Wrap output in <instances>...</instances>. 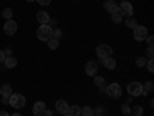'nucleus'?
Segmentation results:
<instances>
[{
    "label": "nucleus",
    "mask_w": 154,
    "mask_h": 116,
    "mask_svg": "<svg viewBox=\"0 0 154 116\" xmlns=\"http://www.w3.org/2000/svg\"><path fill=\"white\" fill-rule=\"evenodd\" d=\"M111 20H112L114 23H120V22H122V16L119 14V11H117V12H112V14H111Z\"/></svg>",
    "instance_id": "obj_24"
},
{
    "label": "nucleus",
    "mask_w": 154,
    "mask_h": 116,
    "mask_svg": "<svg viewBox=\"0 0 154 116\" xmlns=\"http://www.w3.org/2000/svg\"><path fill=\"white\" fill-rule=\"evenodd\" d=\"M68 113H69L71 116H80V107H79V105H71Z\"/></svg>",
    "instance_id": "obj_19"
},
{
    "label": "nucleus",
    "mask_w": 154,
    "mask_h": 116,
    "mask_svg": "<svg viewBox=\"0 0 154 116\" xmlns=\"http://www.w3.org/2000/svg\"><path fill=\"white\" fill-rule=\"evenodd\" d=\"M26 2H34V0H26Z\"/></svg>",
    "instance_id": "obj_41"
},
{
    "label": "nucleus",
    "mask_w": 154,
    "mask_h": 116,
    "mask_svg": "<svg viewBox=\"0 0 154 116\" xmlns=\"http://www.w3.org/2000/svg\"><path fill=\"white\" fill-rule=\"evenodd\" d=\"M119 14L123 17V16H126V17H133V12H134V8H133V3H130L126 0V2H122L120 3V6H119Z\"/></svg>",
    "instance_id": "obj_5"
},
{
    "label": "nucleus",
    "mask_w": 154,
    "mask_h": 116,
    "mask_svg": "<svg viewBox=\"0 0 154 116\" xmlns=\"http://www.w3.org/2000/svg\"><path fill=\"white\" fill-rule=\"evenodd\" d=\"M56 111L60 113V114H66L69 111V105L66 104V101H63V99H59L56 102Z\"/></svg>",
    "instance_id": "obj_10"
},
{
    "label": "nucleus",
    "mask_w": 154,
    "mask_h": 116,
    "mask_svg": "<svg viewBox=\"0 0 154 116\" xmlns=\"http://www.w3.org/2000/svg\"><path fill=\"white\" fill-rule=\"evenodd\" d=\"M3 53H5V56H6V57H9V56L12 54V50H11V48H6V50L3 51Z\"/></svg>",
    "instance_id": "obj_34"
},
{
    "label": "nucleus",
    "mask_w": 154,
    "mask_h": 116,
    "mask_svg": "<svg viewBox=\"0 0 154 116\" xmlns=\"http://www.w3.org/2000/svg\"><path fill=\"white\" fill-rule=\"evenodd\" d=\"M80 116H94V110L89 105H85L83 108H80Z\"/></svg>",
    "instance_id": "obj_17"
},
{
    "label": "nucleus",
    "mask_w": 154,
    "mask_h": 116,
    "mask_svg": "<svg viewBox=\"0 0 154 116\" xmlns=\"http://www.w3.org/2000/svg\"><path fill=\"white\" fill-rule=\"evenodd\" d=\"M146 60H148V59H145V57H137V59H136V65H137L139 68H142V67H145Z\"/></svg>",
    "instance_id": "obj_25"
},
{
    "label": "nucleus",
    "mask_w": 154,
    "mask_h": 116,
    "mask_svg": "<svg viewBox=\"0 0 154 116\" xmlns=\"http://www.w3.org/2000/svg\"><path fill=\"white\" fill-rule=\"evenodd\" d=\"M25 104H26V99H25V96H22L20 93H12L9 96V105L12 108H23Z\"/></svg>",
    "instance_id": "obj_1"
},
{
    "label": "nucleus",
    "mask_w": 154,
    "mask_h": 116,
    "mask_svg": "<svg viewBox=\"0 0 154 116\" xmlns=\"http://www.w3.org/2000/svg\"><path fill=\"white\" fill-rule=\"evenodd\" d=\"M94 84H96V87L100 88V87L105 85V79H103L102 76H97V74H96V76H94Z\"/></svg>",
    "instance_id": "obj_23"
},
{
    "label": "nucleus",
    "mask_w": 154,
    "mask_h": 116,
    "mask_svg": "<svg viewBox=\"0 0 154 116\" xmlns=\"http://www.w3.org/2000/svg\"><path fill=\"white\" fill-rule=\"evenodd\" d=\"M152 87H154V85H152V82H151V81H148V82L145 84V87H143V92H145V93L152 92Z\"/></svg>",
    "instance_id": "obj_27"
},
{
    "label": "nucleus",
    "mask_w": 154,
    "mask_h": 116,
    "mask_svg": "<svg viewBox=\"0 0 154 116\" xmlns=\"http://www.w3.org/2000/svg\"><path fill=\"white\" fill-rule=\"evenodd\" d=\"M45 110H46V104H45L43 101L34 102V105H32V113H34V116H42V114L45 113Z\"/></svg>",
    "instance_id": "obj_9"
},
{
    "label": "nucleus",
    "mask_w": 154,
    "mask_h": 116,
    "mask_svg": "<svg viewBox=\"0 0 154 116\" xmlns=\"http://www.w3.org/2000/svg\"><path fill=\"white\" fill-rule=\"evenodd\" d=\"M0 116H9V113L5 111V110H0Z\"/></svg>",
    "instance_id": "obj_37"
},
{
    "label": "nucleus",
    "mask_w": 154,
    "mask_h": 116,
    "mask_svg": "<svg viewBox=\"0 0 154 116\" xmlns=\"http://www.w3.org/2000/svg\"><path fill=\"white\" fill-rule=\"evenodd\" d=\"M103 8L109 12V14H112V12H117L119 9V5L114 2V0H106V2L103 3Z\"/></svg>",
    "instance_id": "obj_13"
},
{
    "label": "nucleus",
    "mask_w": 154,
    "mask_h": 116,
    "mask_svg": "<svg viewBox=\"0 0 154 116\" xmlns=\"http://www.w3.org/2000/svg\"><path fill=\"white\" fill-rule=\"evenodd\" d=\"M122 111H123L125 114H130V113H131V107L128 105V104H123V105H122Z\"/></svg>",
    "instance_id": "obj_28"
},
{
    "label": "nucleus",
    "mask_w": 154,
    "mask_h": 116,
    "mask_svg": "<svg viewBox=\"0 0 154 116\" xmlns=\"http://www.w3.org/2000/svg\"><path fill=\"white\" fill-rule=\"evenodd\" d=\"M96 54L100 57V59H105V57H109L112 54V48L106 44H100L97 48H96Z\"/></svg>",
    "instance_id": "obj_6"
},
{
    "label": "nucleus",
    "mask_w": 154,
    "mask_h": 116,
    "mask_svg": "<svg viewBox=\"0 0 154 116\" xmlns=\"http://www.w3.org/2000/svg\"><path fill=\"white\" fill-rule=\"evenodd\" d=\"M37 3H40L42 6H48L49 3H51V0H35Z\"/></svg>",
    "instance_id": "obj_32"
},
{
    "label": "nucleus",
    "mask_w": 154,
    "mask_h": 116,
    "mask_svg": "<svg viewBox=\"0 0 154 116\" xmlns=\"http://www.w3.org/2000/svg\"><path fill=\"white\" fill-rule=\"evenodd\" d=\"M146 59H154V51L151 47H148V50H146Z\"/></svg>",
    "instance_id": "obj_29"
},
{
    "label": "nucleus",
    "mask_w": 154,
    "mask_h": 116,
    "mask_svg": "<svg viewBox=\"0 0 154 116\" xmlns=\"http://www.w3.org/2000/svg\"><path fill=\"white\" fill-rule=\"evenodd\" d=\"M62 116H71V114H69V113H66V114H62Z\"/></svg>",
    "instance_id": "obj_40"
},
{
    "label": "nucleus",
    "mask_w": 154,
    "mask_h": 116,
    "mask_svg": "<svg viewBox=\"0 0 154 116\" xmlns=\"http://www.w3.org/2000/svg\"><path fill=\"white\" fill-rule=\"evenodd\" d=\"M59 45H60V42H59V39H56V37H51L49 40H48V47H49V50H57Z\"/></svg>",
    "instance_id": "obj_18"
},
{
    "label": "nucleus",
    "mask_w": 154,
    "mask_h": 116,
    "mask_svg": "<svg viewBox=\"0 0 154 116\" xmlns=\"http://www.w3.org/2000/svg\"><path fill=\"white\" fill-rule=\"evenodd\" d=\"M5 59H6V56H5V53L2 50H0V63H3L5 62Z\"/></svg>",
    "instance_id": "obj_33"
},
{
    "label": "nucleus",
    "mask_w": 154,
    "mask_h": 116,
    "mask_svg": "<svg viewBox=\"0 0 154 116\" xmlns=\"http://www.w3.org/2000/svg\"><path fill=\"white\" fill-rule=\"evenodd\" d=\"M146 44H148V47H154V39H152V36H148L146 37Z\"/></svg>",
    "instance_id": "obj_30"
},
{
    "label": "nucleus",
    "mask_w": 154,
    "mask_h": 116,
    "mask_svg": "<svg viewBox=\"0 0 154 116\" xmlns=\"http://www.w3.org/2000/svg\"><path fill=\"white\" fill-rule=\"evenodd\" d=\"M3 67L5 68H14V67H17V59L16 57H12V56H9V57H6L5 59V62H3Z\"/></svg>",
    "instance_id": "obj_16"
},
{
    "label": "nucleus",
    "mask_w": 154,
    "mask_h": 116,
    "mask_svg": "<svg viewBox=\"0 0 154 116\" xmlns=\"http://www.w3.org/2000/svg\"><path fill=\"white\" fill-rule=\"evenodd\" d=\"M43 114H45V116H53V111H51V110H48V108H46Z\"/></svg>",
    "instance_id": "obj_36"
},
{
    "label": "nucleus",
    "mask_w": 154,
    "mask_h": 116,
    "mask_svg": "<svg viewBox=\"0 0 154 116\" xmlns=\"http://www.w3.org/2000/svg\"><path fill=\"white\" fill-rule=\"evenodd\" d=\"M48 25H49V27H51V28H53V27H56V25H57V20H56V19H51Z\"/></svg>",
    "instance_id": "obj_35"
},
{
    "label": "nucleus",
    "mask_w": 154,
    "mask_h": 116,
    "mask_svg": "<svg viewBox=\"0 0 154 116\" xmlns=\"http://www.w3.org/2000/svg\"><path fill=\"white\" fill-rule=\"evenodd\" d=\"M37 37L38 40H43V42H48L51 37H53V28L49 25H40L37 30Z\"/></svg>",
    "instance_id": "obj_2"
},
{
    "label": "nucleus",
    "mask_w": 154,
    "mask_h": 116,
    "mask_svg": "<svg viewBox=\"0 0 154 116\" xmlns=\"http://www.w3.org/2000/svg\"><path fill=\"white\" fill-rule=\"evenodd\" d=\"M35 17H37V22H40V25H48L51 20V17L46 11H38Z\"/></svg>",
    "instance_id": "obj_12"
},
{
    "label": "nucleus",
    "mask_w": 154,
    "mask_h": 116,
    "mask_svg": "<svg viewBox=\"0 0 154 116\" xmlns=\"http://www.w3.org/2000/svg\"><path fill=\"white\" fill-rule=\"evenodd\" d=\"M53 37L60 39V37H62V31H60V30H53Z\"/></svg>",
    "instance_id": "obj_31"
},
{
    "label": "nucleus",
    "mask_w": 154,
    "mask_h": 116,
    "mask_svg": "<svg viewBox=\"0 0 154 116\" xmlns=\"http://www.w3.org/2000/svg\"><path fill=\"white\" fill-rule=\"evenodd\" d=\"M125 25H126L128 28H136V27H137V22H136L134 17H128V19L125 20Z\"/></svg>",
    "instance_id": "obj_22"
},
{
    "label": "nucleus",
    "mask_w": 154,
    "mask_h": 116,
    "mask_svg": "<svg viewBox=\"0 0 154 116\" xmlns=\"http://www.w3.org/2000/svg\"><path fill=\"white\" fill-rule=\"evenodd\" d=\"M8 102H9V98H5L3 96V104H8Z\"/></svg>",
    "instance_id": "obj_38"
},
{
    "label": "nucleus",
    "mask_w": 154,
    "mask_h": 116,
    "mask_svg": "<svg viewBox=\"0 0 154 116\" xmlns=\"http://www.w3.org/2000/svg\"><path fill=\"white\" fill-rule=\"evenodd\" d=\"M145 65H146V70H148L149 73H154V62H152V59H148Z\"/></svg>",
    "instance_id": "obj_26"
},
{
    "label": "nucleus",
    "mask_w": 154,
    "mask_h": 116,
    "mask_svg": "<svg viewBox=\"0 0 154 116\" xmlns=\"http://www.w3.org/2000/svg\"><path fill=\"white\" fill-rule=\"evenodd\" d=\"M128 93H130V96H133V98L142 96L143 95V85L140 84V82H131V84H128Z\"/></svg>",
    "instance_id": "obj_3"
},
{
    "label": "nucleus",
    "mask_w": 154,
    "mask_h": 116,
    "mask_svg": "<svg viewBox=\"0 0 154 116\" xmlns=\"http://www.w3.org/2000/svg\"><path fill=\"white\" fill-rule=\"evenodd\" d=\"M106 93H108V96H111L112 99H119V98L122 96V88H120L119 84L112 82V84H109V85L106 87Z\"/></svg>",
    "instance_id": "obj_7"
},
{
    "label": "nucleus",
    "mask_w": 154,
    "mask_h": 116,
    "mask_svg": "<svg viewBox=\"0 0 154 116\" xmlns=\"http://www.w3.org/2000/svg\"><path fill=\"white\" fill-rule=\"evenodd\" d=\"M134 39L137 42H143L146 40V37H148V30L146 27H143V25H137V27L134 28Z\"/></svg>",
    "instance_id": "obj_4"
},
{
    "label": "nucleus",
    "mask_w": 154,
    "mask_h": 116,
    "mask_svg": "<svg viewBox=\"0 0 154 116\" xmlns=\"http://www.w3.org/2000/svg\"><path fill=\"white\" fill-rule=\"evenodd\" d=\"M131 116H133V114H131Z\"/></svg>",
    "instance_id": "obj_44"
},
{
    "label": "nucleus",
    "mask_w": 154,
    "mask_h": 116,
    "mask_svg": "<svg viewBox=\"0 0 154 116\" xmlns=\"http://www.w3.org/2000/svg\"><path fill=\"white\" fill-rule=\"evenodd\" d=\"M97 70H99V67H97V63L94 62V60H89L86 65H85V73L88 74V76H96L97 74Z\"/></svg>",
    "instance_id": "obj_11"
},
{
    "label": "nucleus",
    "mask_w": 154,
    "mask_h": 116,
    "mask_svg": "<svg viewBox=\"0 0 154 116\" xmlns=\"http://www.w3.org/2000/svg\"><path fill=\"white\" fill-rule=\"evenodd\" d=\"M11 116H22V113H14V114H11Z\"/></svg>",
    "instance_id": "obj_39"
},
{
    "label": "nucleus",
    "mask_w": 154,
    "mask_h": 116,
    "mask_svg": "<svg viewBox=\"0 0 154 116\" xmlns=\"http://www.w3.org/2000/svg\"><path fill=\"white\" fill-rule=\"evenodd\" d=\"M102 63H103V67H105L106 70H114L116 67H117V62H116V59H112L111 56L102 59Z\"/></svg>",
    "instance_id": "obj_14"
},
{
    "label": "nucleus",
    "mask_w": 154,
    "mask_h": 116,
    "mask_svg": "<svg viewBox=\"0 0 154 116\" xmlns=\"http://www.w3.org/2000/svg\"><path fill=\"white\" fill-rule=\"evenodd\" d=\"M16 31H17V23L12 20V19H11V20H6L5 25H3V33H5L6 36H14Z\"/></svg>",
    "instance_id": "obj_8"
},
{
    "label": "nucleus",
    "mask_w": 154,
    "mask_h": 116,
    "mask_svg": "<svg viewBox=\"0 0 154 116\" xmlns=\"http://www.w3.org/2000/svg\"><path fill=\"white\" fill-rule=\"evenodd\" d=\"M123 2H126V0H123Z\"/></svg>",
    "instance_id": "obj_43"
},
{
    "label": "nucleus",
    "mask_w": 154,
    "mask_h": 116,
    "mask_svg": "<svg viewBox=\"0 0 154 116\" xmlns=\"http://www.w3.org/2000/svg\"><path fill=\"white\" fill-rule=\"evenodd\" d=\"M12 14H14V11H12L11 8H5L3 12H2V16H3L6 20H11V19H12Z\"/></svg>",
    "instance_id": "obj_21"
},
{
    "label": "nucleus",
    "mask_w": 154,
    "mask_h": 116,
    "mask_svg": "<svg viewBox=\"0 0 154 116\" xmlns=\"http://www.w3.org/2000/svg\"><path fill=\"white\" fill-rule=\"evenodd\" d=\"M0 95L5 96V98H9L12 95V87L11 84H3L2 87H0Z\"/></svg>",
    "instance_id": "obj_15"
},
{
    "label": "nucleus",
    "mask_w": 154,
    "mask_h": 116,
    "mask_svg": "<svg viewBox=\"0 0 154 116\" xmlns=\"http://www.w3.org/2000/svg\"><path fill=\"white\" fill-rule=\"evenodd\" d=\"M94 116H102V114H94Z\"/></svg>",
    "instance_id": "obj_42"
},
{
    "label": "nucleus",
    "mask_w": 154,
    "mask_h": 116,
    "mask_svg": "<svg viewBox=\"0 0 154 116\" xmlns=\"http://www.w3.org/2000/svg\"><path fill=\"white\" fill-rule=\"evenodd\" d=\"M131 113H133V116H142L143 114V108L140 107V105H134L131 108Z\"/></svg>",
    "instance_id": "obj_20"
}]
</instances>
